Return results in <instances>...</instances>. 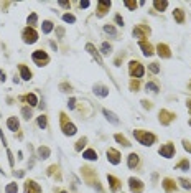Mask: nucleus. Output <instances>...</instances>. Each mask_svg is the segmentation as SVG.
Instances as JSON below:
<instances>
[{
	"instance_id": "1",
	"label": "nucleus",
	"mask_w": 191,
	"mask_h": 193,
	"mask_svg": "<svg viewBox=\"0 0 191 193\" xmlns=\"http://www.w3.org/2000/svg\"><path fill=\"white\" fill-rule=\"evenodd\" d=\"M133 137L138 141V144H142V145H153L156 137L155 134H152L148 131H140V129H137V131H133Z\"/></svg>"
},
{
	"instance_id": "36",
	"label": "nucleus",
	"mask_w": 191,
	"mask_h": 193,
	"mask_svg": "<svg viewBox=\"0 0 191 193\" xmlns=\"http://www.w3.org/2000/svg\"><path fill=\"white\" fill-rule=\"evenodd\" d=\"M104 31L106 33H109L111 36H117V31H116V28H114V25H104Z\"/></svg>"
},
{
	"instance_id": "37",
	"label": "nucleus",
	"mask_w": 191,
	"mask_h": 193,
	"mask_svg": "<svg viewBox=\"0 0 191 193\" xmlns=\"http://www.w3.org/2000/svg\"><path fill=\"white\" fill-rule=\"evenodd\" d=\"M124 5H125V7L128 8V10H135L138 3L135 2V0H124Z\"/></svg>"
},
{
	"instance_id": "28",
	"label": "nucleus",
	"mask_w": 191,
	"mask_h": 193,
	"mask_svg": "<svg viewBox=\"0 0 191 193\" xmlns=\"http://www.w3.org/2000/svg\"><path fill=\"white\" fill-rule=\"evenodd\" d=\"M41 28H43V33H45V35L51 33V30H53V22L45 20V22H43V25H41Z\"/></svg>"
},
{
	"instance_id": "33",
	"label": "nucleus",
	"mask_w": 191,
	"mask_h": 193,
	"mask_svg": "<svg viewBox=\"0 0 191 193\" xmlns=\"http://www.w3.org/2000/svg\"><path fill=\"white\" fill-rule=\"evenodd\" d=\"M38 125H40V129H46V125H48V117L45 114H41L40 117H38Z\"/></svg>"
},
{
	"instance_id": "2",
	"label": "nucleus",
	"mask_w": 191,
	"mask_h": 193,
	"mask_svg": "<svg viewBox=\"0 0 191 193\" xmlns=\"http://www.w3.org/2000/svg\"><path fill=\"white\" fill-rule=\"evenodd\" d=\"M22 38H23V41H25L26 45H33V43L38 41V33H36L35 28L26 27L25 30L22 31Z\"/></svg>"
},
{
	"instance_id": "34",
	"label": "nucleus",
	"mask_w": 191,
	"mask_h": 193,
	"mask_svg": "<svg viewBox=\"0 0 191 193\" xmlns=\"http://www.w3.org/2000/svg\"><path fill=\"white\" fill-rule=\"evenodd\" d=\"M145 88L147 89H150L152 91V93H158V91H160V88H158V84H156V83H153V81H148V83H147V86H145Z\"/></svg>"
},
{
	"instance_id": "51",
	"label": "nucleus",
	"mask_w": 191,
	"mask_h": 193,
	"mask_svg": "<svg viewBox=\"0 0 191 193\" xmlns=\"http://www.w3.org/2000/svg\"><path fill=\"white\" fill-rule=\"evenodd\" d=\"M130 89H132V91H133V89H138V81H135V79L130 81Z\"/></svg>"
},
{
	"instance_id": "55",
	"label": "nucleus",
	"mask_w": 191,
	"mask_h": 193,
	"mask_svg": "<svg viewBox=\"0 0 191 193\" xmlns=\"http://www.w3.org/2000/svg\"><path fill=\"white\" fill-rule=\"evenodd\" d=\"M96 188H97V191H102V187L99 185V182H96Z\"/></svg>"
},
{
	"instance_id": "42",
	"label": "nucleus",
	"mask_w": 191,
	"mask_h": 193,
	"mask_svg": "<svg viewBox=\"0 0 191 193\" xmlns=\"http://www.w3.org/2000/svg\"><path fill=\"white\" fill-rule=\"evenodd\" d=\"M59 89L63 91V93H71V89H73V88H71V84H68V83H61Z\"/></svg>"
},
{
	"instance_id": "50",
	"label": "nucleus",
	"mask_w": 191,
	"mask_h": 193,
	"mask_svg": "<svg viewBox=\"0 0 191 193\" xmlns=\"http://www.w3.org/2000/svg\"><path fill=\"white\" fill-rule=\"evenodd\" d=\"M183 147H185V150H188V152L191 153V144H189L188 141H183Z\"/></svg>"
},
{
	"instance_id": "15",
	"label": "nucleus",
	"mask_w": 191,
	"mask_h": 193,
	"mask_svg": "<svg viewBox=\"0 0 191 193\" xmlns=\"http://www.w3.org/2000/svg\"><path fill=\"white\" fill-rule=\"evenodd\" d=\"M86 51H87V53H91V55H92V56L96 58V60H97V63H99V65H104V63H102V58H101V55H99V51L96 50V46L92 45V43H87V45H86Z\"/></svg>"
},
{
	"instance_id": "11",
	"label": "nucleus",
	"mask_w": 191,
	"mask_h": 193,
	"mask_svg": "<svg viewBox=\"0 0 191 193\" xmlns=\"http://www.w3.org/2000/svg\"><path fill=\"white\" fill-rule=\"evenodd\" d=\"M107 160L111 162L112 165H119V163H120V153H119V150L109 149L107 150Z\"/></svg>"
},
{
	"instance_id": "30",
	"label": "nucleus",
	"mask_w": 191,
	"mask_h": 193,
	"mask_svg": "<svg viewBox=\"0 0 191 193\" xmlns=\"http://www.w3.org/2000/svg\"><path fill=\"white\" fill-rule=\"evenodd\" d=\"M36 22H38V15L36 13H30V15H28V18H26V23H28V27H35L36 25Z\"/></svg>"
},
{
	"instance_id": "47",
	"label": "nucleus",
	"mask_w": 191,
	"mask_h": 193,
	"mask_svg": "<svg viewBox=\"0 0 191 193\" xmlns=\"http://www.w3.org/2000/svg\"><path fill=\"white\" fill-rule=\"evenodd\" d=\"M68 107H69V109H74V107H76V99H74V98H71V99L68 101Z\"/></svg>"
},
{
	"instance_id": "27",
	"label": "nucleus",
	"mask_w": 191,
	"mask_h": 193,
	"mask_svg": "<svg viewBox=\"0 0 191 193\" xmlns=\"http://www.w3.org/2000/svg\"><path fill=\"white\" fill-rule=\"evenodd\" d=\"M114 139H116V141H117L119 144H122L124 147H130V145H132V144L128 142L127 139H125V137L122 136V134H116V136H114Z\"/></svg>"
},
{
	"instance_id": "58",
	"label": "nucleus",
	"mask_w": 191,
	"mask_h": 193,
	"mask_svg": "<svg viewBox=\"0 0 191 193\" xmlns=\"http://www.w3.org/2000/svg\"><path fill=\"white\" fill-rule=\"evenodd\" d=\"M189 125H191V119H189Z\"/></svg>"
},
{
	"instance_id": "41",
	"label": "nucleus",
	"mask_w": 191,
	"mask_h": 193,
	"mask_svg": "<svg viewBox=\"0 0 191 193\" xmlns=\"http://www.w3.org/2000/svg\"><path fill=\"white\" fill-rule=\"evenodd\" d=\"M63 20H64L66 23H74V22H76V17L71 15V13H64V15H63Z\"/></svg>"
},
{
	"instance_id": "19",
	"label": "nucleus",
	"mask_w": 191,
	"mask_h": 193,
	"mask_svg": "<svg viewBox=\"0 0 191 193\" xmlns=\"http://www.w3.org/2000/svg\"><path fill=\"white\" fill-rule=\"evenodd\" d=\"M163 190H165L166 193L175 191V190H176V183H175V180H171V178H165V180H163Z\"/></svg>"
},
{
	"instance_id": "29",
	"label": "nucleus",
	"mask_w": 191,
	"mask_h": 193,
	"mask_svg": "<svg viewBox=\"0 0 191 193\" xmlns=\"http://www.w3.org/2000/svg\"><path fill=\"white\" fill-rule=\"evenodd\" d=\"M175 168H176V170H183V172H186V170H189V162L186 160V158H183V160H181Z\"/></svg>"
},
{
	"instance_id": "44",
	"label": "nucleus",
	"mask_w": 191,
	"mask_h": 193,
	"mask_svg": "<svg viewBox=\"0 0 191 193\" xmlns=\"http://www.w3.org/2000/svg\"><path fill=\"white\" fill-rule=\"evenodd\" d=\"M7 157H8V163H10V167H13V165H15V162H13V155H12V152L8 150V149H7Z\"/></svg>"
},
{
	"instance_id": "35",
	"label": "nucleus",
	"mask_w": 191,
	"mask_h": 193,
	"mask_svg": "<svg viewBox=\"0 0 191 193\" xmlns=\"http://www.w3.org/2000/svg\"><path fill=\"white\" fill-rule=\"evenodd\" d=\"M25 99H26V103L30 104V106H38V98H36L35 94H26Z\"/></svg>"
},
{
	"instance_id": "49",
	"label": "nucleus",
	"mask_w": 191,
	"mask_h": 193,
	"mask_svg": "<svg viewBox=\"0 0 191 193\" xmlns=\"http://www.w3.org/2000/svg\"><path fill=\"white\" fill-rule=\"evenodd\" d=\"M116 22H117L119 27H124V18H122L120 15H116Z\"/></svg>"
},
{
	"instance_id": "17",
	"label": "nucleus",
	"mask_w": 191,
	"mask_h": 193,
	"mask_svg": "<svg viewBox=\"0 0 191 193\" xmlns=\"http://www.w3.org/2000/svg\"><path fill=\"white\" fill-rule=\"evenodd\" d=\"M102 114L106 115V119H107L111 124H116V125H117L119 122H120V120H119V117L112 112V111H109V109H102Z\"/></svg>"
},
{
	"instance_id": "24",
	"label": "nucleus",
	"mask_w": 191,
	"mask_h": 193,
	"mask_svg": "<svg viewBox=\"0 0 191 193\" xmlns=\"http://www.w3.org/2000/svg\"><path fill=\"white\" fill-rule=\"evenodd\" d=\"M83 157L86 160H97V152L92 150V149H87V150L83 153Z\"/></svg>"
},
{
	"instance_id": "31",
	"label": "nucleus",
	"mask_w": 191,
	"mask_h": 193,
	"mask_svg": "<svg viewBox=\"0 0 191 193\" xmlns=\"http://www.w3.org/2000/svg\"><path fill=\"white\" fill-rule=\"evenodd\" d=\"M86 142H87V139H86V137L79 139V141L76 142V145H74V150H76V152H81V150H83V147L86 145Z\"/></svg>"
},
{
	"instance_id": "16",
	"label": "nucleus",
	"mask_w": 191,
	"mask_h": 193,
	"mask_svg": "<svg viewBox=\"0 0 191 193\" xmlns=\"http://www.w3.org/2000/svg\"><path fill=\"white\" fill-rule=\"evenodd\" d=\"M138 46H140V50H142V53L145 56H152V55H153V46H152L150 43L140 41V43H138Z\"/></svg>"
},
{
	"instance_id": "12",
	"label": "nucleus",
	"mask_w": 191,
	"mask_h": 193,
	"mask_svg": "<svg viewBox=\"0 0 191 193\" xmlns=\"http://www.w3.org/2000/svg\"><path fill=\"white\" fill-rule=\"evenodd\" d=\"M156 53H158L160 58H170L171 56L170 48H168V45H165V43H160V45L156 46Z\"/></svg>"
},
{
	"instance_id": "43",
	"label": "nucleus",
	"mask_w": 191,
	"mask_h": 193,
	"mask_svg": "<svg viewBox=\"0 0 191 193\" xmlns=\"http://www.w3.org/2000/svg\"><path fill=\"white\" fill-rule=\"evenodd\" d=\"M148 68H150V71H152V73H160V66L158 65H156V63H152V65H148Z\"/></svg>"
},
{
	"instance_id": "10",
	"label": "nucleus",
	"mask_w": 191,
	"mask_h": 193,
	"mask_svg": "<svg viewBox=\"0 0 191 193\" xmlns=\"http://www.w3.org/2000/svg\"><path fill=\"white\" fill-rule=\"evenodd\" d=\"M25 193H41V187L35 180H26L25 182Z\"/></svg>"
},
{
	"instance_id": "38",
	"label": "nucleus",
	"mask_w": 191,
	"mask_h": 193,
	"mask_svg": "<svg viewBox=\"0 0 191 193\" xmlns=\"http://www.w3.org/2000/svg\"><path fill=\"white\" fill-rule=\"evenodd\" d=\"M5 193H18V185L17 183H8L5 188Z\"/></svg>"
},
{
	"instance_id": "3",
	"label": "nucleus",
	"mask_w": 191,
	"mask_h": 193,
	"mask_svg": "<svg viewBox=\"0 0 191 193\" xmlns=\"http://www.w3.org/2000/svg\"><path fill=\"white\" fill-rule=\"evenodd\" d=\"M128 73H130L132 78H142L143 74H145V68L140 65L138 61H130L128 63Z\"/></svg>"
},
{
	"instance_id": "25",
	"label": "nucleus",
	"mask_w": 191,
	"mask_h": 193,
	"mask_svg": "<svg viewBox=\"0 0 191 193\" xmlns=\"http://www.w3.org/2000/svg\"><path fill=\"white\" fill-rule=\"evenodd\" d=\"M145 33H147V30H145V28H142V27H135L132 30V35L135 38H145Z\"/></svg>"
},
{
	"instance_id": "21",
	"label": "nucleus",
	"mask_w": 191,
	"mask_h": 193,
	"mask_svg": "<svg viewBox=\"0 0 191 193\" xmlns=\"http://www.w3.org/2000/svg\"><path fill=\"white\" fill-rule=\"evenodd\" d=\"M18 68H20V76H22L23 81H30V79H31V71H30V68H26L25 65H20Z\"/></svg>"
},
{
	"instance_id": "9",
	"label": "nucleus",
	"mask_w": 191,
	"mask_h": 193,
	"mask_svg": "<svg viewBox=\"0 0 191 193\" xmlns=\"http://www.w3.org/2000/svg\"><path fill=\"white\" fill-rule=\"evenodd\" d=\"M158 119H160V122L163 124V125H168L171 120L175 119V114L173 112H168L166 109H161L160 112H158Z\"/></svg>"
},
{
	"instance_id": "53",
	"label": "nucleus",
	"mask_w": 191,
	"mask_h": 193,
	"mask_svg": "<svg viewBox=\"0 0 191 193\" xmlns=\"http://www.w3.org/2000/svg\"><path fill=\"white\" fill-rule=\"evenodd\" d=\"M13 175H15V177H18V178H22L23 175H25V172H23V170H20V172H15Z\"/></svg>"
},
{
	"instance_id": "7",
	"label": "nucleus",
	"mask_w": 191,
	"mask_h": 193,
	"mask_svg": "<svg viewBox=\"0 0 191 193\" xmlns=\"http://www.w3.org/2000/svg\"><path fill=\"white\" fill-rule=\"evenodd\" d=\"M128 187H130V191L132 193H142L143 190V183L135 177H130L128 178Z\"/></svg>"
},
{
	"instance_id": "13",
	"label": "nucleus",
	"mask_w": 191,
	"mask_h": 193,
	"mask_svg": "<svg viewBox=\"0 0 191 193\" xmlns=\"http://www.w3.org/2000/svg\"><path fill=\"white\" fill-rule=\"evenodd\" d=\"M94 94L99 96V98H106L109 96V88H106L104 84H94Z\"/></svg>"
},
{
	"instance_id": "18",
	"label": "nucleus",
	"mask_w": 191,
	"mask_h": 193,
	"mask_svg": "<svg viewBox=\"0 0 191 193\" xmlns=\"http://www.w3.org/2000/svg\"><path fill=\"white\" fill-rule=\"evenodd\" d=\"M7 127L10 129L12 132L18 131V127H20V122H18V119L15 117V115H12V117H8V119H7Z\"/></svg>"
},
{
	"instance_id": "14",
	"label": "nucleus",
	"mask_w": 191,
	"mask_h": 193,
	"mask_svg": "<svg viewBox=\"0 0 191 193\" xmlns=\"http://www.w3.org/2000/svg\"><path fill=\"white\" fill-rule=\"evenodd\" d=\"M107 182L111 183V190H112V191H119V190L122 188L120 180H119V178H116L114 175H107Z\"/></svg>"
},
{
	"instance_id": "54",
	"label": "nucleus",
	"mask_w": 191,
	"mask_h": 193,
	"mask_svg": "<svg viewBox=\"0 0 191 193\" xmlns=\"http://www.w3.org/2000/svg\"><path fill=\"white\" fill-rule=\"evenodd\" d=\"M7 78H5V73H3L2 69H0V81H5Z\"/></svg>"
},
{
	"instance_id": "23",
	"label": "nucleus",
	"mask_w": 191,
	"mask_h": 193,
	"mask_svg": "<svg viewBox=\"0 0 191 193\" xmlns=\"http://www.w3.org/2000/svg\"><path fill=\"white\" fill-rule=\"evenodd\" d=\"M153 7H155V10L163 12L165 8L168 7V2H166V0H155V2H153Z\"/></svg>"
},
{
	"instance_id": "40",
	"label": "nucleus",
	"mask_w": 191,
	"mask_h": 193,
	"mask_svg": "<svg viewBox=\"0 0 191 193\" xmlns=\"http://www.w3.org/2000/svg\"><path fill=\"white\" fill-rule=\"evenodd\" d=\"M22 115H23V119L30 120V117H31V109H30V107H23V109H22Z\"/></svg>"
},
{
	"instance_id": "4",
	"label": "nucleus",
	"mask_w": 191,
	"mask_h": 193,
	"mask_svg": "<svg viewBox=\"0 0 191 193\" xmlns=\"http://www.w3.org/2000/svg\"><path fill=\"white\" fill-rule=\"evenodd\" d=\"M61 127H63V134L64 136H74L76 132H78V129H76V125L74 124H71L68 122V119H66V114L64 112H61Z\"/></svg>"
},
{
	"instance_id": "20",
	"label": "nucleus",
	"mask_w": 191,
	"mask_h": 193,
	"mask_svg": "<svg viewBox=\"0 0 191 193\" xmlns=\"http://www.w3.org/2000/svg\"><path fill=\"white\" fill-rule=\"evenodd\" d=\"M36 153H38V158H40V160H46L48 157L51 155V150L48 147H45V145H41L40 149H38L36 150Z\"/></svg>"
},
{
	"instance_id": "26",
	"label": "nucleus",
	"mask_w": 191,
	"mask_h": 193,
	"mask_svg": "<svg viewBox=\"0 0 191 193\" xmlns=\"http://www.w3.org/2000/svg\"><path fill=\"white\" fill-rule=\"evenodd\" d=\"M173 17H175V20L178 22V23H183V22H185V12L181 10V8H175Z\"/></svg>"
},
{
	"instance_id": "56",
	"label": "nucleus",
	"mask_w": 191,
	"mask_h": 193,
	"mask_svg": "<svg viewBox=\"0 0 191 193\" xmlns=\"http://www.w3.org/2000/svg\"><path fill=\"white\" fill-rule=\"evenodd\" d=\"M186 106H188V109L191 111V98H188V101H186Z\"/></svg>"
},
{
	"instance_id": "46",
	"label": "nucleus",
	"mask_w": 191,
	"mask_h": 193,
	"mask_svg": "<svg viewBox=\"0 0 191 193\" xmlns=\"http://www.w3.org/2000/svg\"><path fill=\"white\" fill-rule=\"evenodd\" d=\"M89 5H91L89 0H81V2H79V7H81V8H87Z\"/></svg>"
},
{
	"instance_id": "57",
	"label": "nucleus",
	"mask_w": 191,
	"mask_h": 193,
	"mask_svg": "<svg viewBox=\"0 0 191 193\" xmlns=\"http://www.w3.org/2000/svg\"><path fill=\"white\" fill-rule=\"evenodd\" d=\"M59 193H66V191H64V190H61V191H59Z\"/></svg>"
},
{
	"instance_id": "45",
	"label": "nucleus",
	"mask_w": 191,
	"mask_h": 193,
	"mask_svg": "<svg viewBox=\"0 0 191 193\" xmlns=\"http://www.w3.org/2000/svg\"><path fill=\"white\" fill-rule=\"evenodd\" d=\"M56 35H58V38H63L64 36V28L63 27H58V28H56Z\"/></svg>"
},
{
	"instance_id": "39",
	"label": "nucleus",
	"mask_w": 191,
	"mask_h": 193,
	"mask_svg": "<svg viewBox=\"0 0 191 193\" xmlns=\"http://www.w3.org/2000/svg\"><path fill=\"white\" fill-rule=\"evenodd\" d=\"M178 182H180V185L186 188V190H191V180H186V178H178Z\"/></svg>"
},
{
	"instance_id": "6",
	"label": "nucleus",
	"mask_w": 191,
	"mask_h": 193,
	"mask_svg": "<svg viewBox=\"0 0 191 193\" xmlns=\"http://www.w3.org/2000/svg\"><path fill=\"white\" fill-rule=\"evenodd\" d=\"M158 153H160L161 157H165V158H171V157L175 155V145L171 142L165 144V145H161L158 149Z\"/></svg>"
},
{
	"instance_id": "8",
	"label": "nucleus",
	"mask_w": 191,
	"mask_h": 193,
	"mask_svg": "<svg viewBox=\"0 0 191 193\" xmlns=\"http://www.w3.org/2000/svg\"><path fill=\"white\" fill-rule=\"evenodd\" d=\"M111 5H112L111 0H97V15L104 17V15H106V12H109Z\"/></svg>"
},
{
	"instance_id": "5",
	"label": "nucleus",
	"mask_w": 191,
	"mask_h": 193,
	"mask_svg": "<svg viewBox=\"0 0 191 193\" xmlns=\"http://www.w3.org/2000/svg\"><path fill=\"white\" fill-rule=\"evenodd\" d=\"M31 60L35 61L38 66H45L46 63L50 61V56L46 55V51H43V50H36V51H33Z\"/></svg>"
},
{
	"instance_id": "32",
	"label": "nucleus",
	"mask_w": 191,
	"mask_h": 193,
	"mask_svg": "<svg viewBox=\"0 0 191 193\" xmlns=\"http://www.w3.org/2000/svg\"><path fill=\"white\" fill-rule=\"evenodd\" d=\"M101 53H102V55H111V53H112V46L109 45L107 41H104L102 46H101Z\"/></svg>"
},
{
	"instance_id": "22",
	"label": "nucleus",
	"mask_w": 191,
	"mask_h": 193,
	"mask_svg": "<svg viewBox=\"0 0 191 193\" xmlns=\"http://www.w3.org/2000/svg\"><path fill=\"white\" fill-rule=\"evenodd\" d=\"M127 165H128V168H135V167L138 165V155H137L135 152L128 155V158H127Z\"/></svg>"
},
{
	"instance_id": "48",
	"label": "nucleus",
	"mask_w": 191,
	"mask_h": 193,
	"mask_svg": "<svg viewBox=\"0 0 191 193\" xmlns=\"http://www.w3.org/2000/svg\"><path fill=\"white\" fill-rule=\"evenodd\" d=\"M142 106H143L145 109H152V103H150V101H147V99L142 101Z\"/></svg>"
},
{
	"instance_id": "52",
	"label": "nucleus",
	"mask_w": 191,
	"mask_h": 193,
	"mask_svg": "<svg viewBox=\"0 0 191 193\" xmlns=\"http://www.w3.org/2000/svg\"><path fill=\"white\" fill-rule=\"evenodd\" d=\"M58 3H59L61 7H64V8H69V7H71V3H69V2H64V0H59Z\"/></svg>"
}]
</instances>
